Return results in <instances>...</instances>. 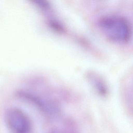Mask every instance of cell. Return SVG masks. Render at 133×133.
I'll list each match as a JSON object with an SVG mask.
<instances>
[{
    "instance_id": "2",
    "label": "cell",
    "mask_w": 133,
    "mask_h": 133,
    "mask_svg": "<svg viewBox=\"0 0 133 133\" xmlns=\"http://www.w3.org/2000/svg\"><path fill=\"white\" fill-rule=\"evenodd\" d=\"M7 126L11 133H29L31 128L27 116L17 109L10 110L6 115Z\"/></svg>"
},
{
    "instance_id": "1",
    "label": "cell",
    "mask_w": 133,
    "mask_h": 133,
    "mask_svg": "<svg viewBox=\"0 0 133 133\" xmlns=\"http://www.w3.org/2000/svg\"><path fill=\"white\" fill-rule=\"evenodd\" d=\"M99 25L104 34L113 41L125 43L131 37L130 26L123 17L112 16L104 17L100 20Z\"/></svg>"
}]
</instances>
